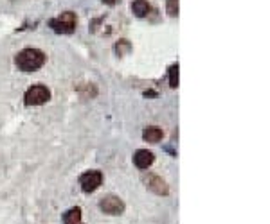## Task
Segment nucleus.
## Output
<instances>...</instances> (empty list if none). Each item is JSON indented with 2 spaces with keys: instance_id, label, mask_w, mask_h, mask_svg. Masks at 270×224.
Masks as SVG:
<instances>
[{
  "instance_id": "f257e3e1",
  "label": "nucleus",
  "mask_w": 270,
  "mask_h": 224,
  "mask_svg": "<svg viewBox=\"0 0 270 224\" xmlns=\"http://www.w3.org/2000/svg\"><path fill=\"white\" fill-rule=\"evenodd\" d=\"M45 61H47V56L40 49H24L15 58V63L22 72H34L45 65Z\"/></svg>"
},
{
  "instance_id": "f03ea898",
  "label": "nucleus",
  "mask_w": 270,
  "mask_h": 224,
  "mask_svg": "<svg viewBox=\"0 0 270 224\" xmlns=\"http://www.w3.org/2000/svg\"><path fill=\"white\" fill-rule=\"evenodd\" d=\"M76 24H78V18H76V13L72 11L62 13L60 16H56V18H52L49 22L52 30L60 32V34H70V32H74Z\"/></svg>"
},
{
  "instance_id": "7ed1b4c3",
  "label": "nucleus",
  "mask_w": 270,
  "mask_h": 224,
  "mask_svg": "<svg viewBox=\"0 0 270 224\" xmlns=\"http://www.w3.org/2000/svg\"><path fill=\"white\" fill-rule=\"evenodd\" d=\"M51 99V91L47 86L43 85H34L31 86L29 90L25 91L24 95V103L27 106H40V104H45Z\"/></svg>"
},
{
  "instance_id": "20e7f679",
  "label": "nucleus",
  "mask_w": 270,
  "mask_h": 224,
  "mask_svg": "<svg viewBox=\"0 0 270 224\" xmlns=\"http://www.w3.org/2000/svg\"><path fill=\"white\" fill-rule=\"evenodd\" d=\"M103 183V174L99 170H86L85 174H81L80 178V185L83 188V192L90 194L94 190H98Z\"/></svg>"
},
{
  "instance_id": "39448f33",
  "label": "nucleus",
  "mask_w": 270,
  "mask_h": 224,
  "mask_svg": "<svg viewBox=\"0 0 270 224\" xmlns=\"http://www.w3.org/2000/svg\"><path fill=\"white\" fill-rule=\"evenodd\" d=\"M99 208L108 215H121L124 212V203L117 195H104L99 201Z\"/></svg>"
},
{
  "instance_id": "423d86ee",
  "label": "nucleus",
  "mask_w": 270,
  "mask_h": 224,
  "mask_svg": "<svg viewBox=\"0 0 270 224\" xmlns=\"http://www.w3.org/2000/svg\"><path fill=\"white\" fill-rule=\"evenodd\" d=\"M144 183H146V187L152 190V192H155V194L159 195H168V192H169V187L166 185V181L160 178V176L157 174H146L144 178Z\"/></svg>"
},
{
  "instance_id": "0eeeda50",
  "label": "nucleus",
  "mask_w": 270,
  "mask_h": 224,
  "mask_svg": "<svg viewBox=\"0 0 270 224\" xmlns=\"http://www.w3.org/2000/svg\"><path fill=\"white\" fill-rule=\"evenodd\" d=\"M155 162V156L152 151H148V149H139V151L134 154V164L137 165V169L141 170H146L148 167H152Z\"/></svg>"
},
{
  "instance_id": "6e6552de",
  "label": "nucleus",
  "mask_w": 270,
  "mask_h": 224,
  "mask_svg": "<svg viewBox=\"0 0 270 224\" xmlns=\"http://www.w3.org/2000/svg\"><path fill=\"white\" fill-rule=\"evenodd\" d=\"M164 133H162V129L157 126H152V127H146L144 131H142V138L150 142V144H159L160 140H162Z\"/></svg>"
},
{
  "instance_id": "1a4fd4ad",
  "label": "nucleus",
  "mask_w": 270,
  "mask_h": 224,
  "mask_svg": "<svg viewBox=\"0 0 270 224\" xmlns=\"http://www.w3.org/2000/svg\"><path fill=\"white\" fill-rule=\"evenodd\" d=\"M132 11L137 18H144L148 13H150V4L148 0H134L132 2Z\"/></svg>"
},
{
  "instance_id": "9d476101",
  "label": "nucleus",
  "mask_w": 270,
  "mask_h": 224,
  "mask_svg": "<svg viewBox=\"0 0 270 224\" xmlns=\"http://www.w3.org/2000/svg\"><path fill=\"white\" fill-rule=\"evenodd\" d=\"M81 221V208L76 206V208H70L65 215H63V223L65 224H80Z\"/></svg>"
},
{
  "instance_id": "9b49d317",
  "label": "nucleus",
  "mask_w": 270,
  "mask_h": 224,
  "mask_svg": "<svg viewBox=\"0 0 270 224\" xmlns=\"http://www.w3.org/2000/svg\"><path fill=\"white\" fill-rule=\"evenodd\" d=\"M130 50H132V45H130L128 40H119V42L116 43V54L117 56L128 54Z\"/></svg>"
},
{
  "instance_id": "f8f14e48",
  "label": "nucleus",
  "mask_w": 270,
  "mask_h": 224,
  "mask_svg": "<svg viewBox=\"0 0 270 224\" xmlns=\"http://www.w3.org/2000/svg\"><path fill=\"white\" fill-rule=\"evenodd\" d=\"M169 86L171 88H177L178 86V63L169 67Z\"/></svg>"
},
{
  "instance_id": "ddd939ff",
  "label": "nucleus",
  "mask_w": 270,
  "mask_h": 224,
  "mask_svg": "<svg viewBox=\"0 0 270 224\" xmlns=\"http://www.w3.org/2000/svg\"><path fill=\"white\" fill-rule=\"evenodd\" d=\"M166 11L171 18L178 16V0H166Z\"/></svg>"
},
{
  "instance_id": "4468645a",
  "label": "nucleus",
  "mask_w": 270,
  "mask_h": 224,
  "mask_svg": "<svg viewBox=\"0 0 270 224\" xmlns=\"http://www.w3.org/2000/svg\"><path fill=\"white\" fill-rule=\"evenodd\" d=\"M119 0H103V4H106V6H116Z\"/></svg>"
}]
</instances>
